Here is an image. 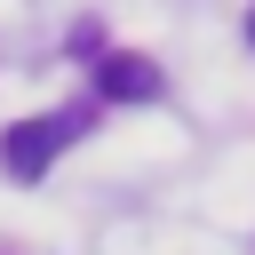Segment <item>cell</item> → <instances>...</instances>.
<instances>
[{
	"label": "cell",
	"mask_w": 255,
	"mask_h": 255,
	"mask_svg": "<svg viewBox=\"0 0 255 255\" xmlns=\"http://www.w3.org/2000/svg\"><path fill=\"white\" fill-rule=\"evenodd\" d=\"M247 40H255V16H247Z\"/></svg>",
	"instance_id": "obj_3"
},
{
	"label": "cell",
	"mask_w": 255,
	"mask_h": 255,
	"mask_svg": "<svg viewBox=\"0 0 255 255\" xmlns=\"http://www.w3.org/2000/svg\"><path fill=\"white\" fill-rule=\"evenodd\" d=\"M96 88H104L112 104H151V96H159V64H143V56H104V64H96Z\"/></svg>",
	"instance_id": "obj_2"
},
{
	"label": "cell",
	"mask_w": 255,
	"mask_h": 255,
	"mask_svg": "<svg viewBox=\"0 0 255 255\" xmlns=\"http://www.w3.org/2000/svg\"><path fill=\"white\" fill-rule=\"evenodd\" d=\"M72 135H80V112H40V120H16V128L0 135V167L32 183V175H48V159H56Z\"/></svg>",
	"instance_id": "obj_1"
}]
</instances>
